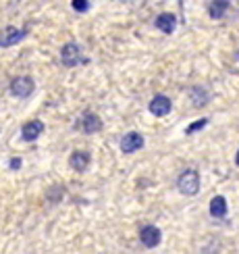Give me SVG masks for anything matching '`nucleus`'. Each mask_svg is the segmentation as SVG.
<instances>
[{"label": "nucleus", "mask_w": 239, "mask_h": 254, "mask_svg": "<svg viewBox=\"0 0 239 254\" xmlns=\"http://www.w3.org/2000/svg\"><path fill=\"white\" fill-rule=\"evenodd\" d=\"M177 188L183 196H195L200 192V173L195 169H185L177 179Z\"/></svg>", "instance_id": "1"}, {"label": "nucleus", "mask_w": 239, "mask_h": 254, "mask_svg": "<svg viewBox=\"0 0 239 254\" xmlns=\"http://www.w3.org/2000/svg\"><path fill=\"white\" fill-rule=\"evenodd\" d=\"M29 34V29L25 27H13V25H6L0 29V48H8V46H15L19 44L21 40H25Z\"/></svg>", "instance_id": "2"}, {"label": "nucleus", "mask_w": 239, "mask_h": 254, "mask_svg": "<svg viewBox=\"0 0 239 254\" xmlns=\"http://www.w3.org/2000/svg\"><path fill=\"white\" fill-rule=\"evenodd\" d=\"M34 90H36V81L29 75H19L10 81V92L19 98H29L34 94Z\"/></svg>", "instance_id": "3"}, {"label": "nucleus", "mask_w": 239, "mask_h": 254, "mask_svg": "<svg viewBox=\"0 0 239 254\" xmlns=\"http://www.w3.org/2000/svg\"><path fill=\"white\" fill-rule=\"evenodd\" d=\"M60 61L65 67H77L79 63H83L86 59L81 55V46L75 44V42H69V44H65L60 50Z\"/></svg>", "instance_id": "4"}, {"label": "nucleus", "mask_w": 239, "mask_h": 254, "mask_svg": "<svg viewBox=\"0 0 239 254\" xmlns=\"http://www.w3.org/2000/svg\"><path fill=\"white\" fill-rule=\"evenodd\" d=\"M143 135L138 133V131H129L127 135H123L121 137V150L125 154H133V152H138L143 148Z\"/></svg>", "instance_id": "5"}, {"label": "nucleus", "mask_w": 239, "mask_h": 254, "mask_svg": "<svg viewBox=\"0 0 239 254\" xmlns=\"http://www.w3.org/2000/svg\"><path fill=\"white\" fill-rule=\"evenodd\" d=\"M140 240H142V244L145 248H156L162 240V231L156 225H143L140 229Z\"/></svg>", "instance_id": "6"}, {"label": "nucleus", "mask_w": 239, "mask_h": 254, "mask_svg": "<svg viewBox=\"0 0 239 254\" xmlns=\"http://www.w3.org/2000/svg\"><path fill=\"white\" fill-rule=\"evenodd\" d=\"M173 109V102L169 96H162V94H158V96H154L148 104V111L154 115V117H164V115H169Z\"/></svg>", "instance_id": "7"}, {"label": "nucleus", "mask_w": 239, "mask_h": 254, "mask_svg": "<svg viewBox=\"0 0 239 254\" xmlns=\"http://www.w3.org/2000/svg\"><path fill=\"white\" fill-rule=\"evenodd\" d=\"M42 131H44V123H42L40 119H31L21 127V137H23L25 142H36L42 135Z\"/></svg>", "instance_id": "8"}, {"label": "nucleus", "mask_w": 239, "mask_h": 254, "mask_svg": "<svg viewBox=\"0 0 239 254\" xmlns=\"http://www.w3.org/2000/svg\"><path fill=\"white\" fill-rule=\"evenodd\" d=\"M81 131L83 133H96V131H100L102 129V119L98 117L96 113H92V111H88V113H83V117H81Z\"/></svg>", "instance_id": "9"}, {"label": "nucleus", "mask_w": 239, "mask_h": 254, "mask_svg": "<svg viewBox=\"0 0 239 254\" xmlns=\"http://www.w3.org/2000/svg\"><path fill=\"white\" fill-rule=\"evenodd\" d=\"M90 161H92V156L86 150H75V152L69 156V165H71L73 171H77V173L86 171V169L90 167Z\"/></svg>", "instance_id": "10"}, {"label": "nucleus", "mask_w": 239, "mask_h": 254, "mask_svg": "<svg viewBox=\"0 0 239 254\" xmlns=\"http://www.w3.org/2000/svg\"><path fill=\"white\" fill-rule=\"evenodd\" d=\"M154 27H158L162 34H173L177 27V17L173 13H162L154 19Z\"/></svg>", "instance_id": "11"}, {"label": "nucleus", "mask_w": 239, "mask_h": 254, "mask_svg": "<svg viewBox=\"0 0 239 254\" xmlns=\"http://www.w3.org/2000/svg\"><path fill=\"white\" fill-rule=\"evenodd\" d=\"M229 8H231V2H229V0H212L210 6H208V15L212 19H223Z\"/></svg>", "instance_id": "12"}, {"label": "nucleus", "mask_w": 239, "mask_h": 254, "mask_svg": "<svg viewBox=\"0 0 239 254\" xmlns=\"http://www.w3.org/2000/svg\"><path fill=\"white\" fill-rule=\"evenodd\" d=\"M210 215L216 219H223L227 215V200L225 196H214L210 200Z\"/></svg>", "instance_id": "13"}, {"label": "nucleus", "mask_w": 239, "mask_h": 254, "mask_svg": "<svg viewBox=\"0 0 239 254\" xmlns=\"http://www.w3.org/2000/svg\"><path fill=\"white\" fill-rule=\"evenodd\" d=\"M190 98H191V102L195 104V107H204V104H208V100H210V94H208L204 88H191Z\"/></svg>", "instance_id": "14"}, {"label": "nucleus", "mask_w": 239, "mask_h": 254, "mask_svg": "<svg viewBox=\"0 0 239 254\" xmlns=\"http://www.w3.org/2000/svg\"><path fill=\"white\" fill-rule=\"evenodd\" d=\"M71 6L77 10V13H88L90 10V0H71Z\"/></svg>", "instance_id": "15"}, {"label": "nucleus", "mask_w": 239, "mask_h": 254, "mask_svg": "<svg viewBox=\"0 0 239 254\" xmlns=\"http://www.w3.org/2000/svg\"><path fill=\"white\" fill-rule=\"evenodd\" d=\"M204 125H208V119H200V121H193V123H191V125H190V127H187V129H185V133H187V135H191V133H195V131H200Z\"/></svg>", "instance_id": "16"}, {"label": "nucleus", "mask_w": 239, "mask_h": 254, "mask_svg": "<svg viewBox=\"0 0 239 254\" xmlns=\"http://www.w3.org/2000/svg\"><path fill=\"white\" fill-rule=\"evenodd\" d=\"M8 167H10V169H15V171H17V169H21V158H19V156H15V158H10V163H8Z\"/></svg>", "instance_id": "17"}, {"label": "nucleus", "mask_w": 239, "mask_h": 254, "mask_svg": "<svg viewBox=\"0 0 239 254\" xmlns=\"http://www.w3.org/2000/svg\"><path fill=\"white\" fill-rule=\"evenodd\" d=\"M235 163H237V167H239V150H237V156H235Z\"/></svg>", "instance_id": "18"}, {"label": "nucleus", "mask_w": 239, "mask_h": 254, "mask_svg": "<svg viewBox=\"0 0 239 254\" xmlns=\"http://www.w3.org/2000/svg\"><path fill=\"white\" fill-rule=\"evenodd\" d=\"M237 59H239V52H237Z\"/></svg>", "instance_id": "19"}]
</instances>
